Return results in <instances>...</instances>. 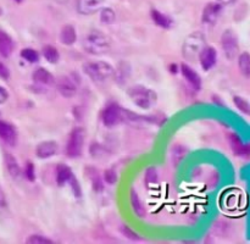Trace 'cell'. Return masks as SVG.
Segmentation results:
<instances>
[{"instance_id": "cell-1", "label": "cell", "mask_w": 250, "mask_h": 244, "mask_svg": "<svg viewBox=\"0 0 250 244\" xmlns=\"http://www.w3.org/2000/svg\"><path fill=\"white\" fill-rule=\"evenodd\" d=\"M111 43L109 37L103 32L93 29L83 39V49L90 55H105L110 51Z\"/></svg>"}, {"instance_id": "cell-2", "label": "cell", "mask_w": 250, "mask_h": 244, "mask_svg": "<svg viewBox=\"0 0 250 244\" xmlns=\"http://www.w3.org/2000/svg\"><path fill=\"white\" fill-rule=\"evenodd\" d=\"M127 95L134 105L144 110H149L158 102V94L146 85L137 84L127 89Z\"/></svg>"}, {"instance_id": "cell-3", "label": "cell", "mask_w": 250, "mask_h": 244, "mask_svg": "<svg viewBox=\"0 0 250 244\" xmlns=\"http://www.w3.org/2000/svg\"><path fill=\"white\" fill-rule=\"evenodd\" d=\"M115 68L106 61H88L83 65V72L94 82H104L114 76Z\"/></svg>"}, {"instance_id": "cell-4", "label": "cell", "mask_w": 250, "mask_h": 244, "mask_svg": "<svg viewBox=\"0 0 250 244\" xmlns=\"http://www.w3.org/2000/svg\"><path fill=\"white\" fill-rule=\"evenodd\" d=\"M205 46V38L204 34L200 32H194V33L189 34L183 43L182 46V54L185 56L186 60L188 61H195L199 56L200 51Z\"/></svg>"}, {"instance_id": "cell-5", "label": "cell", "mask_w": 250, "mask_h": 244, "mask_svg": "<svg viewBox=\"0 0 250 244\" xmlns=\"http://www.w3.org/2000/svg\"><path fill=\"white\" fill-rule=\"evenodd\" d=\"M84 138L85 131L82 127H77V128H75L71 132L67 144H66V154H67L68 158H78L82 154Z\"/></svg>"}, {"instance_id": "cell-6", "label": "cell", "mask_w": 250, "mask_h": 244, "mask_svg": "<svg viewBox=\"0 0 250 244\" xmlns=\"http://www.w3.org/2000/svg\"><path fill=\"white\" fill-rule=\"evenodd\" d=\"M221 46L224 50L225 56L229 60H233L234 58L238 56L239 51V41L238 36L233 29L229 28L222 33L221 36Z\"/></svg>"}, {"instance_id": "cell-7", "label": "cell", "mask_w": 250, "mask_h": 244, "mask_svg": "<svg viewBox=\"0 0 250 244\" xmlns=\"http://www.w3.org/2000/svg\"><path fill=\"white\" fill-rule=\"evenodd\" d=\"M122 119H124V109H121L115 102H111L103 110L102 121L105 127L111 128V127L119 124L122 121Z\"/></svg>"}, {"instance_id": "cell-8", "label": "cell", "mask_w": 250, "mask_h": 244, "mask_svg": "<svg viewBox=\"0 0 250 244\" xmlns=\"http://www.w3.org/2000/svg\"><path fill=\"white\" fill-rule=\"evenodd\" d=\"M199 62L202 65L203 70L204 71H210L215 65H216L217 61V51L214 46L205 45L203 48V50L200 51L199 56Z\"/></svg>"}, {"instance_id": "cell-9", "label": "cell", "mask_w": 250, "mask_h": 244, "mask_svg": "<svg viewBox=\"0 0 250 244\" xmlns=\"http://www.w3.org/2000/svg\"><path fill=\"white\" fill-rule=\"evenodd\" d=\"M222 12V5L219 2H209L204 7V11L202 15V21L204 24L208 26H214L219 20L220 14Z\"/></svg>"}, {"instance_id": "cell-10", "label": "cell", "mask_w": 250, "mask_h": 244, "mask_svg": "<svg viewBox=\"0 0 250 244\" xmlns=\"http://www.w3.org/2000/svg\"><path fill=\"white\" fill-rule=\"evenodd\" d=\"M59 151V144L55 141H44L36 148V155L39 159H49L56 155Z\"/></svg>"}, {"instance_id": "cell-11", "label": "cell", "mask_w": 250, "mask_h": 244, "mask_svg": "<svg viewBox=\"0 0 250 244\" xmlns=\"http://www.w3.org/2000/svg\"><path fill=\"white\" fill-rule=\"evenodd\" d=\"M56 89L59 90V93L62 97L72 98L76 94V92H77V84L70 77L62 76L56 82Z\"/></svg>"}, {"instance_id": "cell-12", "label": "cell", "mask_w": 250, "mask_h": 244, "mask_svg": "<svg viewBox=\"0 0 250 244\" xmlns=\"http://www.w3.org/2000/svg\"><path fill=\"white\" fill-rule=\"evenodd\" d=\"M229 145H231L232 151L236 154L237 156H242V158H248L250 155V145L249 144H244L242 139L237 136L236 133H232L229 136Z\"/></svg>"}, {"instance_id": "cell-13", "label": "cell", "mask_w": 250, "mask_h": 244, "mask_svg": "<svg viewBox=\"0 0 250 244\" xmlns=\"http://www.w3.org/2000/svg\"><path fill=\"white\" fill-rule=\"evenodd\" d=\"M105 0H77V11L78 14L84 15H93L100 9Z\"/></svg>"}, {"instance_id": "cell-14", "label": "cell", "mask_w": 250, "mask_h": 244, "mask_svg": "<svg viewBox=\"0 0 250 244\" xmlns=\"http://www.w3.org/2000/svg\"><path fill=\"white\" fill-rule=\"evenodd\" d=\"M181 72H182L185 80L192 85V88H194L195 90H199L200 88H202V78L198 75L197 71L193 70L189 65L182 63V65H181Z\"/></svg>"}, {"instance_id": "cell-15", "label": "cell", "mask_w": 250, "mask_h": 244, "mask_svg": "<svg viewBox=\"0 0 250 244\" xmlns=\"http://www.w3.org/2000/svg\"><path fill=\"white\" fill-rule=\"evenodd\" d=\"M0 138L9 145H15L17 141V133L15 127L1 120H0Z\"/></svg>"}, {"instance_id": "cell-16", "label": "cell", "mask_w": 250, "mask_h": 244, "mask_svg": "<svg viewBox=\"0 0 250 244\" xmlns=\"http://www.w3.org/2000/svg\"><path fill=\"white\" fill-rule=\"evenodd\" d=\"M77 39V32L72 24H65L60 31V41L63 45H72Z\"/></svg>"}, {"instance_id": "cell-17", "label": "cell", "mask_w": 250, "mask_h": 244, "mask_svg": "<svg viewBox=\"0 0 250 244\" xmlns=\"http://www.w3.org/2000/svg\"><path fill=\"white\" fill-rule=\"evenodd\" d=\"M33 81L36 83H39V84H43V85H50L55 82V78L54 76L49 72L48 70H45L44 67H39L37 70H34L33 75Z\"/></svg>"}, {"instance_id": "cell-18", "label": "cell", "mask_w": 250, "mask_h": 244, "mask_svg": "<svg viewBox=\"0 0 250 244\" xmlns=\"http://www.w3.org/2000/svg\"><path fill=\"white\" fill-rule=\"evenodd\" d=\"M14 50V41L6 32L0 29V55L9 58Z\"/></svg>"}, {"instance_id": "cell-19", "label": "cell", "mask_w": 250, "mask_h": 244, "mask_svg": "<svg viewBox=\"0 0 250 244\" xmlns=\"http://www.w3.org/2000/svg\"><path fill=\"white\" fill-rule=\"evenodd\" d=\"M150 16H151V20L154 21V23H155L156 26L161 27V28L168 29L171 28V26H172L173 23L172 20H171L167 15L163 14V12H160L156 9H151Z\"/></svg>"}, {"instance_id": "cell-20", "label": "cell", "mask_w": 250, "mask_h": 244, "mask_svg": "<svg viewBox=\"0 0 250 244\" xmlns=\"http://www.w3.org/2000/svg\"><path fill=\"white\" fill-rule=\"evenodd\" d=\"M72 176L73 173L68 166H66L65 163H59L58 167H56V183L60 187H62L65 183H67Z\"/></svg>"}, {"instance_id": "cell-21", "label": "cell", "mask_w": 250, "mask_h": 244, "mask_svg": "<svg viewBox=\"0 0 250 244\" xmlns=\"http://www.w3.org/2000/svg\"><path fill=\"white\" fill-rule=\"evenodd\" d=\"M129 75H131V68H129V65L127 62H120L116 70L114 71L115 80L121 85L127 82V80L129 78Z\"/></svg>"}, {"instance_id": "cell-22", "label": "cell", "mask_w": 250, "mask_h": 244, "mask_svg": "<svg viewBox=\"0 0 250 244\" xmlns=\"http://www.w3.org/2000/svg\"><path fill=\"white\" fill-rule=\"evenodd\" d=\"M5 163H6V168L10 175H11V177L20 178V176H21V167H20L17 160L11 154H5Z\"/></svg>"}, {"instance_id": "cell-23", "label": "cell", "mask_w": 250, "mask_h": 244, "mask_svg": "<svg viewBox=\"0 0 250 244\" xmlns=\"http://www.w3.org/2000/svg\"><path fill=\"white\" fill-rule=\"evenodd\" d=\"M238 68L239 72L244 76V77H250V54L248 51H243L239 54L238 56Z\"/></svg>"}, {"instance_id": "cell-24", "label": "cell", "mask_w": 250, "mask_h": 244, "mask_svg": "<svg viewBox=\"0 0 250 244\" xmlns=\"http://www.w3.org/2000/svg\"><path fill=\"white\" fill-rule=\"evenodd\" d=\"M85 173H87L88 178L92 181L93 189H94L95 192H102L104 185H103V182L102 180H100V176L99 173H98V171L93 167H88L87 170H85Z\"/></svg>"}, {"instance_id": "cell-25", "label": "cell", "mask_w": 250, "mask_h": 244, "mask_svg": "<svg viewBox=\"0 0 250 244\" xmlns=\"http://www.w3.org/2000/svg\"><path fill=\"white\" fill-rule=\"evenodd\" d=\"M42 55L45 59L48 62L50 63H56L60 59V53H59L58 49L53 45H45L42 50Z\"/></svg>"}, {"instance_id": "cell-26", "label": "cell", "mask_w": 250, "mask_h": 244, "mask_svg": "<svg viewBox=\"0 0 250 244\" xmlns=\"http://www.w3.org/2000/svg\"><path fill=\"white\" fill-rule=\"evenodd\" d=\"M131 205L132 209H133L134 214L139 217H143L146 215V209H144V205L142 204L141 198L138 197L137 192L132 190L131 192Z\"/></svg>"}, {"instance_id": "cell-27", "label": "cell", "mask_w": 250, "mask_h": 244, "mask_svg": "<svg viewBox=\"0 0 250 244\" xmlns=\"http://www.w3.org/2000/svg\"><path fill=\"white\" fill-rule=\"evenodd\" d=\"M233 104L242 114L250 116V102L247 99H244L241 95H234L233 97Z\"/></svg>"}, {"instance_id": "cell-28", "label": "cell", "mask_w": 250, "mask_h": 244, "mask_svg": "<svg viewBox=\"0 0 250 244\" xmlns=\"http://www.w3.org/2000/svg\"><path fill=\"white\" fill-rule=\"evenodd\" d=\"M21 58L23 60L28 61V62L34 63V62H38L39 61V53L34 49L31 48H24L21 50Z\"/></svg>"}, {"instance_id": "cell-29", "label": "cell", "mask_w": 250, "mask_h": 244, "mask_svg": "<svg viewBox=\"0 0 250 244\" xmlns=\"http://www.w3.org/2000/svg\"><path fill=\"white\" fill-rule=\"evenodd\" d=\"M115 19H116V14L111 7H104L100 12V21L105 24L114 23Z\"/></svg>"}, {"instance_id": "cell-30", "label": "cell", "mask_w": 250, "mask_h": 244, "mask_svg": "<svg viewBox=\"0 0 250 244\" xmlns=\"http://www.w3.org/2000/svg\"><path fill=\"white\" fill-rule=\"evenodd\" d=\"M26 243L29 244H53V241L46 237L39 236V234H32L26 239Z\"/></svg>"}, {"instance_id": "cell-31", "label": "cell", "mask_w": 250, "mask_h": 244, "mask_svg": "<svg viewBox=\"0 0 250 244\" xmlns=\"http://www.w3.org/2000/svg\"><path fill=\"white\" fill-rule=\"evenodd\" d=\"M144 180H146V183L148 185L154 184V183L158 182V171H156L155 167H149L146 170V176H144Z\"/></svg>"}, {"instance_id": "cell-32", "label": "cell", "mask_w": 250, "mask_h": 244, "mask_svg": "<svg viewBox=\"0 0 250 244\" xmlns=\"http://www.w3.org/2000/svg\"><path fill=\"white\" fill-rule=\"evenodd\" d=\"M24 177L31 182L36 180V170H34L33 163H31V161L26 163V166H24Z\"/></svg>"}, {"instance_id": "cell-33", "label": "cell", "mask_w": 250, "mask_h": 244, "mask_svg": "<svg viewBox=\"0 0 250 244\" xmlns=\"http://www.w3.org/2000/svg\"><path fill=\"white\" fill-rule=\"evenodd\" d=\"M104 180L107 184H114L117 182V173L114 168H107L104 172Z\"/></svg>"}, {"instance_id": "cell-34", "label": "cell", "mask_w": 250, "mask_h": 244, "mask_svg": "<svg viewBox=\"0 0 250 244\" xmlns=\"http://www.w3.org/2000/svg\"><path fill=\"white\" fill-rule=\"evenodd\" d=\"M121 232L126 238H128L129 241H141V237L133 231V229L129 228L128 226H122L121 227Z\"/></svg>"}, {"instance_id": "cell-35", "label": "cell", "mask_w": 250, "mask_h": 244, "mask_svg": "<svg viewBox=\"0 0 250 244\" xmlns=\"http://www.w3.org/2000/svg\"><path fill=\"white\" fill-rule=\"evenodd\" d=\"M68 183H70V184H71V188H72V190H73V194H75L77 198H80L81 197V193H82V190H81L80 183H78L77 178H76L75 176H72V177L70 178V181H68Z\"/></svg>"}, {"instance_id": "cell-36", "label": "cell", "mask_w": 250, "mask_h": 244, "mask_svg": "<svg viewBox=\"0 0 250 244\" xmlns=\"http://www.w3.org/2000/svg\"><path fill=\"white\" fill-rule=\"evenodd\" d=\"M10 77V71L9 68L6 67V66L4 65L2 62H0V78H2V80L7 81Z\"/></svg>"}, {"instance_id": "cell-37", "label": "cell", "mask_w": 250, "mask_h": 244, "mask_svg": "<svg viewBox=\"0 0 250 244\" xmlns=\"http://www.w3.org/2000/svg\"><path fill=\"white\" fill-rule=\"evenodd\" d=\"M7 98H9V93H7V90L5 89V88L0 87V104L6 102Z\"/></svg>"}, {"instance_id": "cell-38", "label": "cell", "mask_w": 250, "mask_h": 244, "mask_svg": "<svg viewBox=\"0 0 250 244\" xmlns=\"http://www.w3.org/2000/svg\"><path fill=\"white\" fill-rule=\"evenodd\" d=\"M6 206V198H5L4 192L2 189L0 188V207H5Z\"/></svg>"}, {"instance_id": "cell-39", "label": "cell", "mask_w": 250, "mask_h": 244, "mask_svg": "<svg viewBox=\"0 0 250 244\" xmlns=\"http://www.w3.org/2000/svg\"><path fill=\"white\" fill-rule=\"evenodd\" d=\"M216 1L221 5H231V4H233L236 0H216Z\"/></svg>"}, {"instance_id": "cell-40", "label": "cell", "mask_w": 250, "mask_h": 244, "mask_svg": "<svg viewBox=\"0 0 250 244\" xmlns=\"http://www.w3.org/2000/svg\"><path fill=\"white\" fill-rule=\"evenodd\" d=\"M170 67H171V71H173V72H176V71H177V68H176L177 66H176V65H171Z\"/></svg>"}, {"instance_id": "cell-41", "label": "cell", "mask_w": 250, "mask_h": 244, "mask_svg": "<svg viewBox=\"0 0 250 244\" xmlns=\"http://www.w3.org/2000/svg\"><path fill=\"white\" fill-rule=\"evenodd\" d=\"M15 1H16V2H21L22 0H15Z\"/></svg>"}, {"instance_id": "cell-42", "label": "cell", "mask_w": 250, "mask_h": 244, "mask_svg": "<svg viewBox=\"0 0 250 244\" xmlns=\"http://www.w3.org/2000/svg\"><path fill=\"white\" fill-rule=\"evenodd\" d=\"M0 15H1V9H0Z\"/></svg>"}]
</instances>
